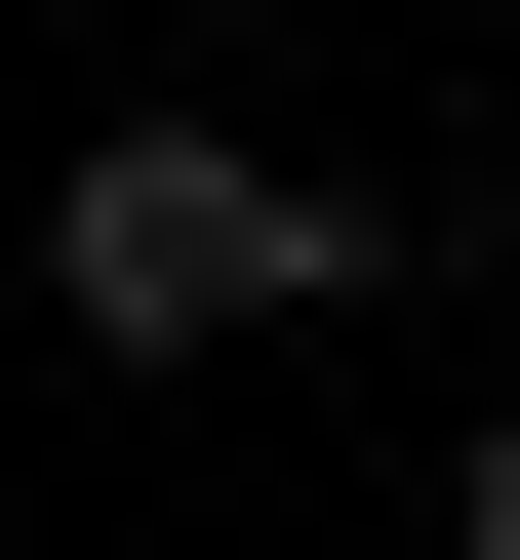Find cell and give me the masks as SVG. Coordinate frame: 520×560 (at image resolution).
I'll return each instance as SVG.
<instances>
[{"label":"cell","instance_id":"1","mask_svg":"<svg viewBox=\"0 0 520 560\" xmlns=\"http://www.w3.org/2000/svg\"><path fill=\"white\" fill-rule=\"evenodd\" d=\"M321 280H360V200H280L241 120H81V200H41V320H81V361H241Z\"/></svg>","mask_w":520,"mask_h":560},{"label":"cell","instance_id":"2","mask_svg":"<svg viewBox=\"0 0 520 560\" xmlns=\"http://www.w3.org/2000/svg\"><path fill=\"white\" fill-rule=\"evenodd\" d=\"M440 560H520V400H481V480H440Z\"/></svg>","mask_w":520,"mask_h":560}]
</instances>
